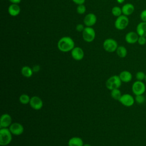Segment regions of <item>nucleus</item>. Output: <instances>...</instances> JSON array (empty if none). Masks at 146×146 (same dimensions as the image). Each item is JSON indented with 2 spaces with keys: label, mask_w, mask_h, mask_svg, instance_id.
<instances>
[{
  "label": "nucleus",
  "mask_w": 146,
  "mask_h": 146,
  "mask_svg": "<svg viewBox=\"0 0 146 146\" xmlns=\"http://www.w3.org/2000/svg\"><path fill=\"white\" fill-rule=\"evenodd\" d=\"M103 47L105 51L108 52H113L116 51L118 44L117 42L112 38H108L104 40L103 43Z\"/></svg>",
  "instance_id": "39448f33"
},
{
  "label": "nucleus",
  "mask_w": 146,
  "mask_h": 146,
  "mask_svg": "<svg viewBox=\"0 0 146 146\" xmlns=\"http://www.w3.org/2000/svg\"><path fill=\"white\" fill-rule=\"evenodd\" d=\"M9 1L12 3H15V4H18L21 1V0H9Z\"/></svg>",
  "instance_id": "473e14b6"
},
{
  "label": "nucleus",
  "mask_w": 146,
  "mask_h": 146,
  "mask_svg": "<svg viewBox=\"0 0 146 146\" xmlns=\"http://www.w3.org/2000/svg\"><path fill=\"white\" fill-rule=\"evenodd\" d=\"M121 80L119 75H113L110 77L106 82V86L107 89L111 91L115 88H119L121 86Z\"/></svg>",
  "instance_id": "7ed1b4c3"
},
{
  "label": "nucleus",
  "mask_w": 146,
  "mask_h": 146,
  "mask_svg": "<svg viewBox=\"0 0 146 146\" xmlns=\"http://www.w3.org/2000/svg\"><path fill=\"white\" fill-rule=\"evenodd\" d=\"M95 31L91 27L86 26L82 32L83 39L86 42H92L95 39Z\"/></svg>",
  "instance_id": "0eeeda50"
},
{
  "label": "nucleus",
  "mask_w": 146,
  "mask_h": 146,
  "mask_svg": "<svg viewBox=\"0 0 146 146\" xmlns=\"http://www.w3.org/2000/svg\"><path fill=\"white\" fill-rule=\"evenodd\" d=\"M121 95H122V94H121V91L119 90V88H115V89L112 90L111 91V97L116 100H119Z\"/></svg>",
  "instance_id": "4be33fe9"
},
{
  "label": "nucleus",
  "mask_w": 146,
  "mask_h": 146,
  "mask_svg": "<svg viewBox=\"0 0 146 146\" xmlns=\"http://www.w3.org/2000/svg\"><path fill=\"white\" fill-rule=\"evenodd\" d=\"M72 1L77 5H82V4H84L86 0H72Z\"/></svg>",
  "instance_id": "2f4dec72"
},
{
  "label": "nucleus",
  "mask_w": 146,
  "mask_h": 146,
  "mask_svg": "<svg viewBox=\"0 0 146 146\" xmlns=\"http://www.w3.org/2000/svg\"><path fill=\"white\" fill-rule=\"evenodd\" d=\"M30 97L26 94H23L20 95L19 98V100L20 103L22 104H29L30 101Z\"/></svg>",
  "instance_id": "5701e85b"
},
{
  "label": "nucleus",
  "mask_w": 146,
  "mask_h": 146,
  "mask_svg": "<svg viewBox=\"0 0 146 146\" xmlns=\"http://www.w3.org/2000/svg\"><path fill=\"white\" fill-rule=\"evenodd\" d=\"M122 13L123 15L126 16H129L131 15L135 11V6L133 4L131 3H127L124 4L122 7Z\"/></svg>",
  "instance_id": "2eb2a0df"
},
{
  "label": "nucleus",
  "mask_w": 146,
  "mask_h": 146,
  "mask_svg": "<svg viewBox=\"0 0 146 146\" xmlns=\"http://www.w3.org/2000/svg\"><path fill=\"white\" fill-rule=\"evenodd\" d=\"M139 45L143 46L146 44V36H139L137 42Z\"/></svg>",
  "instance_id": "cd10ccee"
},
{
  "label": "nucleus",
  "mask_w": 146,
  "mask_h": 146,
  "mask_svg": "<svg viewBox=\"0 0 146 146\" xmlns=\"http://www.w3.org/2000/svg\"><path fill=\"white\" fill-rule=\"evenodd\" d=\"M29 104L33 109L35 110H39L42 108L43 103L40 97L38 96H33L30 98Z\"/></svg>",
  "instance_id": "9d476101"
},
{
  "label": "nucleus",
  "mask_w": 146,
  "mask_h": 146,
  "mask_svg": "<svg viewBox=\"0 0 146 146\" xmlns=\"http://www.w3.org/2000/svg\"><path fill=\"white\" fill-rule=\"evenodd\" d=\"M12 133L9 128H2L0 129V145L6 146L10 144L12 140Z\"/></svg>",
  "instance_id": "f03ea898"
},
{
  "label": "nucleus",
  "mask_w": 146,
  "mask_h": 146,
  "mask_svg": "<svg viewBox=\"0 0 146 146\" xmlns=\"http://www.w3.org/2000/svg\"><path fill=\"white\" fill-rule=\"evenodd\" d=\"M12 124L11 116L8 113H3L0 118V128H9Z\"/></svg>",
  "instance_id": "9b49d317"
},
{
  "label": "nucleus",
  "mask_w": 146,
  "mask_h": 146,
  "mask_svg": "<svg viewBox=\"0 0 146 146\" xmlns=\"http://www.w3.org/2000/svg\"><path fill=\"white\" fill-rule=\"evenodd\" d=\"M21 74L25 78H30L32 76L34 72L33 71L32 68H31L29 66H25L22 67L21 70Z\"/></svg>",
  "instance_id": "aec40b11"
},
{
  "label": "nucleus",
  "mask_w": 146,
  "mask_h": 146,
  "mask_svg": "<svg viewBox=\"0 0 146 146\" xmlns=\"http://www.w3.org/2000/svg\"><path fill=\"white\" fill-rule=\"evenodd\" d=\"M57 47L59 51L67 52L71 51L75 47V43L71 37L66 36L61 38L58 40Z\"/></svg>",
  "instance_id": "f257e3e1"
},
{
  "label": "nucleus",
  "mask_w": 146,
  "mask_h": 146,
  "mask_svg": "<svg viewBox=\"0 0 146 146\" xmlns=\"http://www.w3.org/2000/svg\"><path fill=\"white\" fill-rule=\"evenodd\" d=\"M145 75H146V74H145L143 71H140L137 72L136 74V75H135L136 80L143 81L144 80H145Z\"/></svg>",
  "instance_id": "a878e982"
},
{
  "label": "nucleus",
  "mask_w": 146,
  "mask_h": 146,
  "mask_svg": "<svg viewBox=\"0 0 146 146\" xmlns=\"http://www.w3.org/2000/svg\"><path fill=\"white\" fill-rule=\"evenodd\" d=\"M116 1L118 3L121 4V3H123L125 1V0H116Z\"/></svg>",
  "instance_id": "72a5a7b5"
},
{
  "label": "nucleus",
  "mask_w": 146,
  "mask_h": 146,
  "mask_svg": "<svg viewBox=\"0 0 146 146\" xmlns=\"http://www.w3.org/2000/svg\"><path fill=\"white\" fill-rule=\"evenodd\" d=\"M117 56L121 58H125L127 55V50L123 46H119L116 50Z\"/></svg>",
  "instance_id": "412c9836"
},
{
  "label": "nucleus",
  "mask_w": 146,
  "mask_h": 146,
  "mask_svg": "<svg viewBox=\"0 0 146 146\" xmlns=\"http://www.w3.org/2000/svg\"><path fill=\"white\" fill-rule=\"evenodd\" d=\"M83 146H91V145H90V144H84Z\"/></svg>",
  "instance_id": "f704fd0d"
},
{
  "label": "nucleus",
  "mask_w": 146,
  "mask_h": 146,
  "mask_svg": "<svg viewBox=\"0 0 146 146\" xmlns=\"http://www.w3.org/2000/svg\"><path fill=\"white\" fill-rule=\"evenodd\" d=\"M139 35L136 32L129 31L125 36V40L129 44H135L137 42Z\"/></svg>",
  "instance_id": "4468645a"
},
{
  "label": "nucleus",
  "mask_w": 146,
  "mask_h": 146,
  "mask_svg": "<svg viewBox=\"0 0 146 146\" xmlns=\"http://www.w3.org/2000/svg\"><path fill=\"white\" fill-rule=\"evenodd\" d=\"M84 26L82 24H78L76 26V30L78 32H83L84 29Z\"/></svg>",
  "instance_id": "c756f323"
},
{
  "label": "nucleus",
  "mask_w": 146,
  "mask_h": 146,
  "mask_svg": "<svg viewBox=\"0 0 146 146\" xmlns=\"http://www.w3.org/2000/svg\"><path fill=\"white\" fill-rule=\"evenodd\" d=\"M111 13L113 16L116 17H118L123 14L121 8L119 6H114L113 7H112Z\"/></svg>",
  "instance_id": "b1692460"
},
{
  "label": "nucleus",
  "mask_w": 146,
  "mask_h": 146,
  "mask_svg": "<svg viewBox=\"0 0 146 146\" xmlns=\"http://www.w3.org/2000/svg\"><path fill=\"white\" fill-rule=\"evenodd\" d=\"M21 11V8L18 4L12 3L8 7V13L12 17L18 15Z\"/></svg>",
  "instance_id": "f3484780"
},
{
  "label": "nucleus",
  "mask_w": 146,
  "mask_h": 146,
  "mask_svg": "<svg viewBox=\"0 0 146 146\" xmlns=\"http://www.w3.org/2000/svg\"><path fill=\"white\" fill-rule=\"evenodd\" d=\"M140 18L141 21L146 22V9L143 10L140 14Z\"/></svg>",
  "instance_id": "c85d7f7f"
},
{
  "label": "nucleus",
  "mask_w": 146,
  "mask_h": 146,
  "mask_svg": "<svg viewBox=\"0 0 146 146\" xmlns=\"http://www.w3.org/2000/svg\"><path fill=\"white\" fill-rule=\"evenodd\" d=\"M71 54L72 58L75 60H81L84 55L83 49L79 47H75L71 51Z\"/></svg>",
  "instance_id": "f8f14e48"
},
{
  "label": "nucleus",
  "mask_w": 146,
  "mask_h": 146,
  "mask_svg": "<svg viewBox=\"0 0 146 146\" xmlns=\"http://www.w3.org/2000/svg\"><path fill=\"white\" fill-rule=\"evenodd\" d=\"M145 82H146V75H145Z\"/></svg>",
  "instance_id": "c9c22d12"
},
{
  "label": "nucleus",
  "mask_w": 146,
  "mask_h": 146,
  "mask_svg": "<svg viewBox=\"0 0 146 146\" xmlns=\"http://www.w3.org/2000/svg\"><path fill=\"white\" fill-rule=\"evenodd\" d=\"M135 102L137 103V104H141L145 102V97L144 96L143 94L135 95Z\"/></svg>",
  "instance_id": "393cba45"
},
{
  "label": "nucleus",
  "mask_w": 146,
  "mask_h": 146,
  "mask_svg": "<svg viewBox=\"0 0 146 146\" xmlns=\"http://www.w3.org/2000/svg\"><path fill=\"white\" fill-rule=\"evenodd\" d=\"M86 11V7L83 4L78 5L76 7V11L79 14H83Z\"/></svg>",
  "instance_id": "bb28decb"
},
{
  "label": "nucleus",
  "mask_w": 146,
  "mask_h": 146,
  "mask_svg": "<svg viewBox=\"0 0 146 146\" xmlns=\"http://www.w3.org/2000/svg\"><path fill=\"white\" fill-rule=\"evenodd\" d=\"M97 21L96 16L94 13H88L84 18V23L87 27H92L94 26Z\"/></svg>",
  "instance_id": "ddd939ff"
},
{
  "label": "nucleus",
  "mask_w": 146,
  "mask_h": 146,
  "mask_svg": "<svg viewBox=\"0 0 146 146\" xmlns=\"http://www.w3.org/2000/svg\"><path fill=\"white\" fill-rule=\"evenodd\" d=\"M129 24V19L127 16L123 14L117 17L115 21V27L119 30L125 29Z\"/></svg>",
  "instance_id": "20e7f679"
},
{
  "label": "nucleus",
  "mask_w": 146,
  "mask_h": 146,
  "mask_svg": "<svg viewBox=\"0 0 146 146\" xmlns=\"http://www.w3.org/2000/svg\"><path fill=\"white\" fill-rule=\"evenodd\" d=\"M146 90V86L143 81L136 80L132 85V91L135 95L144 94Z\"/></svg>",
  "instance_id": "423d86ee"
},
{
  "label": "nucleus",
  "mask_w": 146,
  "mask_h": 146,
  "mask_svg": "<svg viewBox=\"0 0 146 146\" xmlns=\"http://www.w3.org/2000/svg\"><path fill=\"white\" fill-rule=\"evenodd\" d=\"M83 145L82 139L77 136L70 138L68 141V146H83Z\"/></svg>",
  "instance_id": "6ab92c4d"
},
{
  "label": "nucleus",
  "mask_w": 146,
  "mask_h": 146,
  "mask_svg": "<svg viewBox=\"0 0 146 146\" xmlns=\"http://www.w3.org/2000/svg\"><path fill=\"white\" fill-rule=\"evenodd\" d=\"M119 101L122 105L127 107L132 106L135 102V98L129 94H122Z\"/></svg>",
  "instance_id": "6e6552de"
},
{
  "label": "nucleus",
  "mask_w": 146,
  "mask_h": 146,
  "mask_svg": "<svg viewBox=\"0 0 146 146\" xmlns=\"http://www.w3.org/2000/svg\"><path fill=\"white\" fill-rule=\"evenodd\" d=\"M136 32L139 36H146V22H140L136 26Z\"/></svg>",
  "instance_id": "a211bd4d"
},
{
  "label": "nucleus",
  "mask_w": 146,
  "mask_h": 146,
  "mask_svg": "<svg viewBox=\"0 0 146 146\" xmlns=\"http://www.w3.org/2000/svg\"><path fill=\"white\" fill-rule=\"evenodd\" d=\"M9 128L12 135L15 136H19L22 135L24 131L23 126L21 123L17 122L12 123Z\"/></svg>",
  "instance_id": "1a4fd4ad"
},
{
  "label": "nucleus",
  "mask_w": 146,
  "mask_h": 146,
  "mask_svg": "<svg viewBox=\"0 0 146 146\" xmlns=\"http://www.w3.org/2000/svg\"><path fill=\"white\" fill-rule=\"evenodd\" d=\"M32 69H33V71L34 72H38L39 71V70L40 69V67L38 64H35L33 67Z\"/></svg>",
  "instance_id": "7c9ffc66"
},
{
  "label": "nucleus",
  "mask_w": 146,
  "mask_h": 146,
  "mask_svg": "<svg viewBox=\"0 0 146 146\" xmlns=\"http://www.w3.org/2000/svg\"><path fill=\"white\" fill-rule=\"evenodd\" d=\"M119 76L122 82L128 83L132 79V74L127 70L122 71L119 75Z\"/></svg>",
  "instance_id": "dca6fc26"
}]
</instances>
